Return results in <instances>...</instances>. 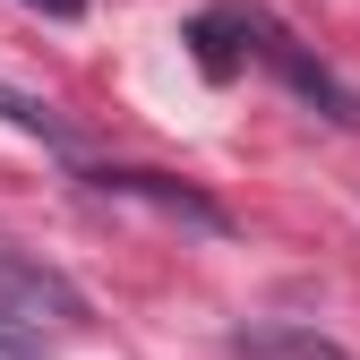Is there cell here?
Wrapping results in <instances>:
<instances>
[{"mask_svg":"<svg viewBox=\"0 0 360 360\" xmlns=\"http://www.w3.org/2000/svg\"><path fill=\"white\" fill-rule=\"evenodd\" d=\"M0 120H9V129H26V138H43V146H77V129H69L52 103L18 95V86H0Z\"/></svg>","mask_w":360,"mask_h":360,"instance_id":"5","label":"cell"},{"mask_svg":"<svg viewBox=\"0 0 360 360\" xmlns=\"http://www.w3.org/2000/svg\"><path fill=\"white\" fill-rule=\"evenodd\" d=\"M0 360H43V343H34V335H18V326H0Z\"/></svg>","mask_w":360,"mask_h":360,"instance_id":"7","label":"cell"},{"mask_svg":"<svg viewBox=\"0 0 360 360\" xmlns=\"http://www.w3.org/2000/svg\"><path fill=\"white\" fill-rule=\"evenodd\" d=\"M0 326H18V335H77V326H95V309H86V292L60 275V266H43L34 249H18L9 232H0Z\"/></svg>","mask_w":360,"mask_h":360,"instance_id":"1","label":"cell"},{"mask_svg":"<svg viewBox=\"0 0 360 360\" xmlns=\"http://www.w3.org/2000/svg\"><path fill=\"white\" fill-rule=\"evenodd\" d=\"M95 189H103V198H129V206H155V214L189 223V232H206V240L232 232V214H223L214 198H198L189 180H163V172H95Z\"/></svg>","mask_w":360,"mask_h":360,"instance_id":"2","label":"cell"},{"mask_svg":"<svg viewBox=\"0 0 360 360\" xmlns=\"http://www.w3.org/2000/svg\"><path fill=\"white\" fill-rule=\"evenodd\" d=\"M232 352L240 360H343V343L318 326H232Z\"/></svg>","mask_w":360,"mask_h":360,"instance_id":"4","label":"cell"},{"mask_svg":"<svg viewBox=\"0 0 360 360\" xmlns=\"http://www.w3.org/2000/svg\"><path fill=\"white\" fill-rule=\"evenodd\" d=\"M232 34H240V18H198V26H189L198 69H206V77H232Z\"/></svg>","mask_w":360,"mask_h":360,"instance_id":"6","label":"cell"},{"mask_svg":"<svg viewBox=\"0 0 360 360\" xmlns=\"http://www.w3.org/2000/svg\"><path fill=\"white\" fill-rule=\"evenodd\" d=\"M240 43H257V52H266V60H275V69L292 77V95H309V103H318L326 120H352V95H343V86H335V77H326L318 60L300 52V43H292V34H283L275 18H240Z\"/></svg>","mask_w":360,"mask_h":360,"instance_id":"3","label":"cell"},{"mask_svg":"<svg viewBox=\"0 0 360 360\" xmlns=\"http://www.w3.org/2000/svg\"><path fill=\"white\" fill-rule=\"evenodd\" d=\"M26 9H43V18H60V26H69V18H86V0H26Z\"/></svg>","mask_w":360,"mask_h":360,"instance_id":"8","label":"cell"}]
</instances>
